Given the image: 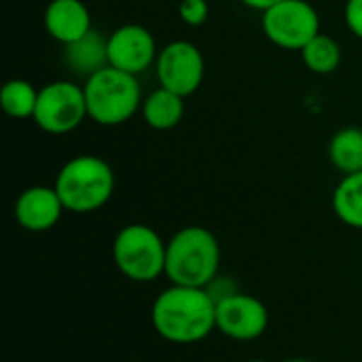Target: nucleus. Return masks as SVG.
<instances>
[{"label": "nucleus", "instance_id": "17", "mask_svg": "<svg viewBox=\"0 0 362 362\" xmlns=\"http://www.w3.org/2000/svg\"><path fill=\"white\" fill-rule=\"evenodd\" d=\"M38 102V89L23 78L6 81L0 89V106L13 119H30L34 117Z\"/></svg>", "mask_w": 362, "mask_h": 362}, {"label": "nucleus", "instance_id": "14", "mask_svg": "<svg viewBox=\"0 0 362 362\" xmlns=\"http://www.w3.org/2000/svg\"><path fill=\"white\" fill-rule=\"evenodd\" d=\"M185 100L182 95L157 87L155 91H151L144 100H142V119L148 127L157 129V132H168L174 129L182 117H185Z\"/></svg>", "mask_w": 362, "mask_h": 362}, {"label": "nucleus", "instance_id": "7", "mask_svg": "<svg viewBox=\"0 0 362 362\" xmlns=\"http://www.w3.org/2000/svg\"><path fill=\"white\" fill-rule=\"evenodd\" d=\"M261 25L276 47L301 51L320 34V15L308 0H284L263 13Z\"/></svg>", "mask_w": 362, "mask_h": 362}, {"label": "nucleus", "instance_id": "5", "mask_svg": "<svg viewBox=\"0 0 362 362\" xmlns=\"http://www.w3.org/2000/svg\"><path fill=\"white\" fill-rule=\"evenodd\" d=\"M165 255L168 242L142 223L125 225L119 229L112 242V261L117 269L132 282H153L165 276Z\"/></svg>", "mask_w": 362, "mask_h": 362}, {"label": "nucleus", "instance_id": "20", "mask_svg": "<svg viewBox=\"0 0 362 362\" xmlns=\"http://www.w3.org/2000/svg\"><path fill=\"white\" fill-rule=\"evenodd\" d=\"M346 23L356 38H362V0L346 2Z\"/></svg>", "mask_w": 362, "mask_h": 362}, {"label": "nucleus", "instance_id": "23", "mask_svg": "<svg viewBox=\"0 0 362 362\" xmlns=\"http://www.w3.org/2000/svg\"><path fill=\"white\" fill-rule=\"evenodd\" d=\"M248 362H267V361H248Z\"/></svg>", "mask_w": 362, "mask_h": 362}, {"label": "nucleus", "instance_id": "6", "mask_svg": "<svg viewBox=\"0 0 362 362\" xmlns=\"http://www.w3.org/2000/svg\"><path fill=\"white\" fill-rule=\"evenodd\" d=\"M87 117L85 89L70 81H53L38 89L34 123L51 134L62 136L74 132Z\"/></svg>", "mask_w": 362, "mask_h": 362}, {"label": "nucleus", "instance_id": "15", "mask_svg": "<svg viewBox=\"0 0 362 362\" xmlns=\"http://www.w3.org/2000/svg\"><path fill=\"white\" fill-rule=\"evenodd\" d=\"M333 212L344 225L362 229V172L346 174L339 180L333 191Z\"/></svg>", "mask_w": 362, "mask_h": 362}, {"label": "nucleus", "instance_id": "13", "mask_svg": "<svg viewBox=\"0 0 362 362\" xmlns=\"http://www.w3.org/2000/svg\"><path fill=\"white\" fill-rule=\"evenodd\" d=\"M64 47H66L64 62L78 76L89 78L91 74L110 66L108 64V36H102L95 30L87 32L83 38H78L70 45H64Z\"/></svg>", "mask_w": 362, "mask_h": 362}, {"label": "nucleus", "instance_id": "4", "mask_svg": "<svg viewBox=\"0 0 362 362\" xmlns=\"http://www.w3.org/2000/svg\"><path fill=\"white\" fill-rule=\"evenodd\" d=\"M83 89L87 102V119L106 127L129 121L142 108L144 100L138 76L112 66L91 74Z\"/></svg>", "mask_w": 362, "mask_h": 362}, {"label": "nucleus", "instance_id": "8", "mask_svg": "<svg viewBox=\"0 0 362 362\" xmlns=\"http://www.w3.org/2000/svg\"><path fill=\"white\" fill-rule=\"evenodd\" d=\"M155 72L159 87L170 89L182 98L193 95L206 74V62L202 51L189 40H172L168 42L155 62Z\"/></svg>", "mask_w": 362, "mask_h": 362}, {"label": "nucleus", "instance_id": "16", "mask_svg": "<svg viewBox=\"0 0 362 362\" xmlns=\"http://www.w3.org/2000/svg\"><path fill=\"white\" fill-rule=\"evenodd\" d=\"M329 159L335 170L346 174L362 172V129L344 127L335 132L329 144Z\"/></svg>", "mask_w": 362, "mask_h": 362}, {"label": "nucleus", "instance_id": "3", "mask_svg": "<svg viewBox=\"0 0 362 362\" xmlns=\"http://www.w3.org/2000/svg\"><path fill=\"white\" fill-rule=\"evenodd\" d=\"M53 187L68 212L89 214L112 197L115 172L102 157L78 155L62 165Z\"/></svg>", "mask_w": 362, "mask_h": 362}, {"label": "nucleus", "instance_id": "1", "mask_svg": "<svg viewBox=\"0 0 362 362\" xmlns=\"http://www.w3.org/2000/svg\"><path fill=\"white\" fill-rule=\"evenodd\" d=\"M153 329L176 346L204 341L216 329V297L208 288L170 284L151 310Z\"/></svg>", "mask_w": 362, "mask_h": 362}, {"label": "nucleus", "instance_id": "12", "mask_svg": "<svg viewBox=\"0 0 362 362\" xmlns=\"http://www.w3.org/2000/svg\"><path fill=\"white\" fill-rule=\"evenodd\" d=\"M45 30L62 45H70L91 32V15L83 0H51L42 15Z\"/></svg>", "mask_w": 362, "mask_h": 362}, {"label": "nucleus", "instance_id": "2", "mask_svg": "<svg viewBox=\"0 0 362 362\" xmlns=\"http://www.w3.org/2000/svg\"><path fill=\"white\" fill-rule=\"evenodd\" d=\"M221 267V244L206 227H185L168 242L165 276L170 284L208 288Z\"/></svg>", "mask_w": 362, "mask_h": 362}, {"label": "nucleus", "instance_id": "19", "mask_svg": "<svg viewBox=\"0 0 362 362\" xmlns=\"http://www.w3.org/2000/svg\"><path fill=\"white\" fill-rule=\"evenodd\" d=\"M208 0H180L178 4V15L187 25H202L208 19Z\"/></svg>", "mask_w": 362, "mask_h": 362}, {"label": "nucleus", "instance_id": "11", "mask_svg": "<svg viewBox=\"0 0 362 362\" xmlns=\"http://www.w3.org/2000/svg\"><path fill=\"white\" fill-rule=\"evenodd\" d=\"M64 204L55 187H28L15 202V221L32 233H42L53 229L64 212Z\"/></svg>", "mask_w": 362, "mask_h": 362}, {"label": "nucleus", "instance_id": "9", "mask_svg": "<svg viewBox=\"0 0 362 362\" xmlns=\"http://www.w3.org/2000/svg\"><path fill=\"white\" fill-rule=\"evenodd\" d=\"M269 327L265 303L246 293H229L216 299V331L233 341H255Z\"/></svg>", "mask_w": 362, "mask_h": 362}, {"label": "nucleus", "instance_id": "22", "mask_svg": "<svg viewBox=\"0 0 362 362\" xmlns=\"http://www.w3.org/2000/svg\"><path fill=\"white\" fill-rule=\"evenodd\" d=\"M286 362H312V361H305V358H293V361H286Z\"/></svg>", "mask_w": 362, "mask_h": 362}, {"label": "nucleus", "instance_id": "18", "mask_svg": "<svg viewBox=\"0 0 362 362\" xmlns=\"http://www.w3.org/2000/svg\"><path fill=\"white\" fill-rule=\"evenodd\" d=\"M303 64L316 72V74H331L339 68L341 64V45L329 36V34H318L312 38L303 49H301Z\"/></svg>", "mask_w": 362, "mask_h": 362}, {"label": "nucleus", "instance_id": "10", "mask_svg": "<svg viewBox=\"0 0 362 362\" xmlns=\"http://www.w3.org/2000/svg\"><path fill=\"white\" fill-rule=\"evenodd\" d=\"M159 49L151 30L125 23L108 34V64L134 76L146 72L157 62Z\"/></svg>", "mask_w": 362, "mask_h": 362}, {"label": "nucleus", "instance_id": "21", "mask_svg": "<svg viewBox=\"0 0 362 362\" xmlns=\"http://www.w3.org/2000/svg\"><path fill=\"white\" fill-rule=\"evenodd\" d=\"M246 6H250V8H255V11H261V13H265L267 8H272V6H276V4H280V2H284V0H242Z\"/></svg>", "mask_w": 362, "mask_h": 362}]
</instances>
